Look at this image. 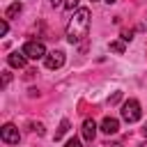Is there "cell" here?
Returning <instances> with one entry per match:
<instances>
[{
    "mask_svg": "<svg viewBox=\"0 0 147 147\" xmlns=\"http://www.w3.org/2000/svg\"><path fill=\"white\" fill-rule=\"evenodd\" d=\"M9 32V23H7V18H2V23H0V34H7Z\"/></svg>",
    "mask_w": 147,
    "mask_h": 147,
    "instance_id": "5bb4252c",
    "label": "cell"
},
{
    "mask_svg": "<svg viewBox=\"0 0 147 147\" xmlns=\"http://www.w3.org/2000/svg\"><path fill=\"white\" fill-rule=\"evenodd\" d=\"M25 55H23V51H11L9 55H7V64L9 67H14V69H23L25 67Z\"/></svg>",
    "mask_w": 147,
    "mask_h": 147,
    "instance_id": "52a82bcc",
    "label": "cell"
},
{
    "mask_svg": "<svg viewBox=\"0 0 147 147\" xmlns=\"http://www.w3.org/2000/svg\"><path fill=\"white\" fill-rule=\"evenodd\" d=\"M64 62H67V55H64L62 51H51V53L44 57L46 69H60V67H64Z\"/></svg>",
    "mask_w": 147,
    "mask_h": 147,
    "instance_id": "5b68a950",
    "label": "cell"
},
{
    "mask_svg": "<svg viewBox=\"0 0 147 147\" xmlns=\"http://www.w3.org/2000/svg\"><path fill=\"white\" fill-rule=\"evenodd\" d=\"M67 131H69V119H62V122H60V126H57V131H55V140H60Z\"/></svg>",
    "mask_w": 147,
    "mask_h": 147,
    "instance_id": "8fae6325",
    "label": "cell"
},
{
    "mask_svg": "<svg viewBox=\"0 0 147 147\" xmlns=\"http://www.w3.org/2000/svg\"><path fill=\"white\" fill-rule=\"evenodd\" d=\"M64 147H83V145H80V140H78V138H69V140L64 142Z\"/></svg>",
    "mask_w": 147,
    "mask_h": 147,
    "instance_id": "4fadbf2b",
    "label": "cell"
},
{
    "mask_svg": "<svg viewBox=\"0 0 147 147\" xmlns=\"http://www.w3.org/2000/svg\"><path fill=\"white\" fill-rule=\"evenodd\" d=\"M21 9H23V5H21V2L9 5V7L5 9V18H14V16H18V14H21Z\"/></svg>",
    "mask_w": 147,
    "mask_h": 147,
    "instance_id": "9c48e42d",
    "label": "cell"
},
{
    "mask_svg": "<svg viewBox=\"0 0 147 147\" xmlns=\"http://www.w3.org/2000/svg\"><path fill=\"white\" fill-rule=\"evenodd\" d=\"M108 48H110L113 53H117V55H122V53L126 51V46H124V41H122V39H117V41H110V44H108Z\"/></svg>",
    "mask_w": 147,
    "mask_h": 147,
    "instance_id": "30bf717a",
    "label": "cell"
},
{
    "mask_svg": "<svg viewBox=\"0 0 147 147\" xmlns=\"http://www.w3.org/2000/svg\"><path fill=\"white\" fill-rule=\"evenodd\" d=\"M2 74H5V76H2V87H7V83L11 80V74H9V71H2Z\"/></svg>",
    "mask_w": 147,
    "mask_h": 147,
    "instance_id": "e0dca14e",
    "label": "cell"
},
{
    "mask_svg": "<svg viewBox=\"0 0 147 147\" xmlns=\"http://www.w3.org/2000/svg\"><path fill=\"white\" fill-rule=\"evenodd\" d=\"M142 133H145V136H147V122H145V126H142Z\"/></svg>",
    "mask_w": 147,
    "mask_h": 147,
    "instance_id": "7402d4cb",
    "label": "cell"
},
{
    "mask_svg": "<svg viewBox=\"0 0 147 147\" xmlns=\"http://www.w3.org/2000/svg\"><path fill=\"white\" fill-rule=\"evenodd\" d=\"M90 32V9L80 7L74 11V16L67 23V39L69 44H80Z\"/></svg>",
    "mask_w": 147,
    "mask_h": 147,
    "instance_id": "6da1fadb",
    "label": "cell"
},
{
    "mask_svg": "<svg viewBox=\"0 0 147 147\" xmlns=\"http://www.w3.org/2000/svg\"><path fill=\"white\" fill-rule=\"evenodd\" d=\"M0 138L7 142V145H18V140H21V133H18V129L14 126V124H2V129H0Z\"/></svg>",
    "mask_w": 147,
    "mask_h": 147,
    "instance_id": "277c9868",
    "label": "cell"
},
{
    "mask_svg": "<svg viewBox=\"0 0 147 147\" xmlns=\"http://www.w3.org/2000/svg\"><path fill=\"white\" fill-rule=\"evenodd\" d=\"M140 117H142L140 101H136V99H129V101H124V103H122V119H124V122L133 124V122H138Z\"/></svg>",
    "mask_w": 147,
    "mask_h": 147,
    "instance_id": "7a4b0ae2",
    "label": "cell"
},
{
    "mask_svg": "<svg viewBox=\"0 0 147 147\" xmlns=\"http://www.w3.org/2000/svg\"><path fill=\"white\" fill-rule=\"evenodd\" d=\"M80 131H83V140H85V142H92L94 136H96V122H94L92 117H87V119L83 122V129H80Z\"/></svg>",
    "mask_w": 147,
    "mask_h": 147,
    "instance_id": "8992f818",
    "label": "cell"
},
{
    "mask_svg": "<svg viewBox=\"0 0 147 147\" xmlns=\"http://www.w3.org/2000/svg\"><path fill=\"white\" fill-rule=\"evenodd\" d=\"M64 7H67L69 11H74V9L78 7V0H67V2H64Z\"/></svg>",
    "mask_w": 147,
    "mask_h": 147,
    "instance_id": "2e32d148",
    "label": "cell"
},
{
    "mask_svg": "<svg viewBox=\"0 0 147 147\" xmlns=\"http://www.w3.org/2000/svg\"><path fill=\"white\" fill-rule=\"evenodd\" d=\"M23 55L28 57V60H41V57H46L48 53H46V46H44V41H25L23 44Z\"/></svg>",
    "mask_w": 147,
    "mask_h": 147,
    "instance_id": "3957f363",
    "label": "cell"
},
{
    "mask_svg": "<svg viewBox=\"0 0 147 147\" xmlns=\"http://www.w3.org/2000/svg\"><path fill=\"white\" fill-rule=\"evenodd\" d=\"M131 39H133V32H131V30H124V32H122V41L126 44V41H131Z\"/></svg>",
    "mask_w": 147,
    "mask_h": 147,
    "instance_id": "9a60e30c",
    "label": "cell"
},
{
    "mask_svg": "<svg viewBox=\"0 0 147 147\" xmlns=\"http://www.w3.org/2000/svg\"><path fill=\"white\" fill-rule=\"evenodd\" d=\"M64 2H67V0H51V5H53V7H62Z\"/></svg>",
    "mask_w": 147,
    "mask_h": 147,
    "instance_id": "d6986e66",
    "label": "cell"
},
{
    "mask_svg": "<svg viewBox=\"0 0 147 147\" xmlns=\"http://www.w3.org/2000/svg\"><path fill=\"white\" fill-rule=\"evenodd\" d=\"M103 147H122L119 142H108V145H103Z\"/></svg>",
    "mask_w": 147,
    "mask_h": 147,
    "instance_id": "ffe728a7",
    "label": "cell"
},
{
    "mask_svg": "<svg viewBox=\"0 0 147 147\" xmlns=\"http://www.w3.org/2000/svg\"><path fill=\"white\" fill-rule=\"evenodd\" d=\"M119 99H122V92H115V94H113V96L108 99V103H117Z\"/></svg>",
    "mask_w": 147,
    "mask_h": 147,
    "instance_id": "ac0fdd59",
    "label": "cell"
},
{
    "mask_svg": "<svg viewBox=\"0 0 147 147\" xmlns=\"http://www.w3.org/2000/svg\"><path fill=\"white\" fill-rule=\"evenodd\" d=\"M101 131H103L106 136H113V133L119 131V122H117L115 117H103V122H101Z\"/></svg>",
    "mask_w": 147,
    "mask_h": 147,
    "instance_id": "ba28073f",
    "label": "cell"
},
{
    "mask_svg": "<svg viewBox=\"0 0 147 147\" xmlns=\"http://www.w3.org/2000/svg\"><path fill=\"white\" fill-rule=\"evenodd\" d=\"M103 2H106V5H115L117 0H103Z\"/></svg>",
    "mask_w": 147,
    "mask_h": 147,
    "instance_id": "44dd1931",
    "label": "cell"
},
{
    "mask_svg": "<svg viewBox=\"0 0 147 147\" xmlns=\"http://www.w3.org/2000/svg\"><path fill=\"white\" fill-rule=\"evenodd\" d=\"M32 131H34V133H39V136H44V133H46V131H44V124H41V122H34V124H32Z\"/></svg>",
    "mask_w": 147,
    "mask_h": 147,
    "instance_id": "7c38bea8",
    "label": "cell"
},
{
    "mask_svg": "<svg viewBox=\"0 0 147 147\" xmlns=\"http://www.w3.org/2000/svg\"><path fill=\"white\" fill-rule=\"evenodd\" d=\"M140 147H147V142H142V145H140Z\"/></svg>",
    "mask_w": 147,
    "mask_h": 147,
    "instance_id": "603a6c76",
    "label": "cell"
}]
</instances>
